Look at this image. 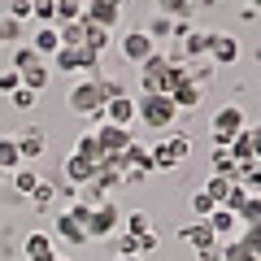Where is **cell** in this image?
Here are the masks:
<instances>
[{
	"label": "cell",
	"mask_w": 261,
	"mask_h": 261,
	"mask_svg": "<svg viewBox=\"0 0 261 261\" xmlns=\"http://www.w3.org/2000/svg\"><path fill=\"white\" fill-rule=\"evenodd\" d=\"M31 22L35 27H57V0H31Z\"/></svg>",
	"instance_id": "28"
},
{
	"label": "cell",
	"mask_w": 261,
	"mask_h": 261,
	"mask_svg": "<svg viewBox=\"0 0 261 261\" xmlns=\"http://www.w3.org/2000/svg\"><path fill=\"white\" fill-rule=\"evenodd\" d=\"M22 22H13L9 13H5V18H0V48H18V44H27V39H22Z\"/></svg>",
	"instance_id": "29"
},
{
	"label": "cell",
	"mask_w": 261,
	"mask_h": 261,
	"mask_svg": "<svg viewBox=\"0 0 261 261\" xmlns=\"http://www.w3.org/2000/svg\"><path fill=\"white\" fill-rule=\"evenodd\" d=\"M105 105L109 100L100 96V83H96V79H79V83L65 92V109L74 113V118H87L92 126L105 122Z\"/></svg>",
	"instance_id": "2"
},
{
	"label": "cell",
	"mask_w": 261,
	"mask_h": 261,
	"mask_svg": "<svg viewBox=\"0 0 261 261\" xmlns=\"http://www.w3.org/2000/svg\"><path fill=\"white\" fill-rule=\"evenodd\" d=\"M244 205H248V192H244V187L235 183V187H231V196H226V200H222V209H231V214H240Z\"/></svg>",
	"instance_id": "41"
},
{
	"label": "cell",
	"mask_w": 261,
	"mask_h": 261,
	"mask_svg": "<svg viewBox=\"0 0 261 261\" xmlns=\"http://www.w3.org/2000/svg\"><path fill=\"white\" fill-rule=\"evenodd\" d=\"M105 122L135 130V122H140V113H135V96L126 92V96H118V100H109V105H105Z\"/></svg>",
	"instance_id": "14"
},
{
	"label": "cell",
	"mask_w": 261,
	"mask_h": 261,
	"mask_svg": "<svg viewBox=\"0 0 261 261\" xmlns=\"http://www.w3.org/2000/svg\"><path fill=\"white\" fill-rule=\"evenodd\" d=\"M87 27V35H83V53H92V57H105L109 53V44H113V31H105V27H92V22H83Z\"/></svg>",
	"instance_id": "21"
},
{
	"label": "cell",
	"mask_w": 261,
	"mask_h": 261,
	"mask_svg": "<svg viewBox=\"0 0 261 261\" xmlns=\"http://www.w3.org/2000/svg\"><path fill=\"white\" fill-rule=\"evenodd\" d=\"M9 261H22V257H9Z\"/></svg>",
	"instance_id": "54"
},
{
	"label": "cell",
	"mask_w": 261,
	"mask_h": 261,
	"mask_svg": "<svg viewBox=\"0 0 261 261\" xmlns=\"http://www.w3.org/2000/svg\"><path fill=\"white\" fill-rule=\"evenodd\" d=\"M244 126H248V113H244V105H240V100L222 105V109L214 113V122H209V144H214V148H226V144H231Z\"/></svg>",
	"instance_id": "4"
},
{
	"label": "cell",
	"mask_w": 261,
	"mask_h": 261,
	"mask_svg": "<svg viewBox=\"0 0 261 261\" xmlns=\"http://www.w3.org/2000/svg\"><path fill=\"white\" fill-rule=\"evenodd\" d=\"M122 231V209L113 205V200H100V205L92 209V218H87V240H113V235Z\"/></svg>",
	"instance_id": "6"
},
{
	"label": "cell",
	"mask_w": 261,
	"mask_h": 261,
	"mask_svg": "<svg viewBox=\"0 0 261 261\" xmlns=\"http://www.w3.org/2000/svg\"><path fill=\"white\" fill-rule=\"evenodd\" d=\"M57 31H61V48H83V35H87L83 18H79V22H65V27H57Z\"/></svg>",
	"instance_id": "34"
},
{
	"label": "cell",
	"mask_w": 261,
	"mask_h": 261,
	"mask_svg": "<svg viewBox=\"0 0 261 261\" xmlns=\"http://www.w3.org/2000/svg\"><path fill=\"white\" fill-rule=\"evenodd\" d=\"M226 152H231V161L235 166H248V161H257V148H252V135H248V126L235 135L231 144H226Z\"/></svg>",
	"instance_id": "24"
},
{
	"label": "cell",
	"mask_w": 261,
	"mask_h": 261,
	"mask_svg": "<svg viewBox=\"0 0 261 261\" xmlns=\"http://www.w3.org/2000/svg\"><path fill=\"white\" fill-rule=\"evenodd\" d=\"M18 140V152H22V166H35V161H44V152H48V130L39 126V122H31V126H22V135H13Z\"/></svg>",
	"instance_id": "8"
},
{
	"label": "cell",
	"mask_w": 261,
	"mask_h": 261,
	"mask_svg": "<svg viewBox=\"0 0 261 261\" xmlns=\"http://www.w3.org/2000/svg\"><path fill=\"white\" fill-rule=\"evenodd\" d=\"M235 183H240V178H226V174H209V178H205V192L214 196V205H222L226 196H231V187H235Z\"/></svg>",
	"instance_id": "32"
},
{
	"label": "cell",
	"mask_w": 261,
	"mask_h": 261,
	"mask_svg": "<svg viewBox=\"0 0 261 261\" xmlns=\"http://www.w3.org/2000/svg\"><path fill=\"white\" fill-rule=\"evenodd\" d=\"M240 244H244V248H248V252H257V248H261V226H244Z\"/></svg>",
	"instance_id": "44"
},
{
	"label": "cell",
	"mask_w": 261,
	"mask_h": 261,
	"mask_svg": "<svg viewBox=\"0 0 261 261\" xmlns=\"http://www.w3.org/2000/svg\"><path fill=\"white\" fill-rule=\"evenodd\" d=\"M252 57H257V65H261V48H257V53H252Z\"/></svg>",
	"instance_id": "53"
},
{
	"label": "cell",
	"mask_w": 261,
	"mask_h": 261,
	"mask_svg": "<svg viewBox=\"0 0 261 261\" xmlns=\"http://www.w3.org/2000/svg\"><path fill=\"white\" fill-rule=\"evenodd\" d=\"M92 135H96V144L105 148V161H109V157H122V152H126V144L135 140V130L113 126V122H100V126H92Z\"/></svg>",
	"instance_id": "10"
},
{
	"label": "cell",
	"mask_w": 261,
	"mask_h": 261,
	"mask_svg": "<svg viewBox=\"0 0 261 261\" xmlns=\"http://www.w3.org/2000/svg\"><path fill=\"white\" fill-rule=\"evenodd\" d=\"M113 257H140V240L126 235V231H118L113 235Z\"/></svg>",
	"instance_id": "38"
},
{
	"label": "cell",
	"mask_w": 261,
	"mask_h": 261,
	"mask_svg": "<svg viewBox=\"0 0 261 261\" xmlns=\"http://www.w3.org/2000/svg\"><path fill=\"white\" fill-rule=\"evenodd\" d=\"M135 113H140V126H152V130H161V135L183 130V126H178V122H183V113H178V105L170 100L166 92L135 96Z\"/></svg>",
	"instance_id": "1"
},
{
	"label": "cell",
	"mask_w": 261,
	"mask_h": 261,
	"mask_svg": "<svg viewBox=\"0 0 261 261\" xmlns=\"http://www.w3.org/2000/svg\"><path fill=\"white\" fill-rule=\"evenodd\" d=\"M83 22L113 31V27L122 22V9H118V5H109V0H83Z\"/></svg>",
	"instance_id": "13"
},
{
	"label": "cell",
	"mask_w": 261,
	"mask_h": 261,
	"mask_svg": "<svg viewBox=\"0 0 261 261\" xmlns=\"http://www.w3.org/2000/svg\"><path fill=\"white\" fill-rule=\"evenodd\" d=\"M205 222L214 226V235H218L222 244H226V240H240V235H244V226H240V214H231V209H222V205H218L214 214L205 218Z\"/></svg>",
	"instance_id": "17"
},
{
	"label": "cell",
	"mask_w": 261,
	"mask_h": 261,
	"mask_svg": "<svg viewBox=\"0 0 261 261\" xmlns=\"http://www.w3.org/2000/svg\"><path fill=\"white\" fill-rule=\"evenodd\" d=\"M174 27H178L174 18H166V13H152V22H148L144 31L152 35V44H157V48H170V44H174Z\"/></svg>",
	"instance_id": "19"
},
{
	"label": "cell",
	"mask_w": 261,
	"mask_h": 261,
	"mask_svg": "<svg viewBox=\"0 0 261 261\" xmlns=\"http://www.w3.org/2000/svg\"><path fill=\"white\" fill-rule=\"evenodd\" d=\"M122 231H126V235H148L152 231V218L144 214V209H130V214H122Z\"/></svg>",
	"instance_id": "31"
},
{
	"label": "cell",
	"mask_w": 261,
	"mask_h": 261,
	"mask_svg": "<svg viewBox=\"0 0 261 261\" xmlns=\"http://www.w3.org/2000/svg\"><path fill=\"white\" fill-rule=\"evenodd\" d=\"M196 261H222V244H214V248H205V252H196Z\"/></svg>",
	"instance_id": "46"
},
{
	"label": "cell",
	"mask_w": 261,
	"mask_h": 261,
	"mask_svg": "<svg viewBox=\"0 0 261 261\" xmlns=\"http://www.w3.org/2000/svg\"><path fill=\"white\" fill-rule=\"evenodd\" d=\"M248 9H257V13H261V0H248Z\"/></svg>",
	"instance_id": "50"
},
{
	"label": "cell",
	"mask_w": 261,
	"mask_h": 261,
	"mask_svg": "<svg viewBox=\"0 0 261 261\" xmlns=\"http://www.w3.org/2000/svg\"><path fill=\"white\" fill-rule=\"evenodd\" d=\"M57 261H74V257H65V252H57Z\"/></svg>",
	"instance_id": "52"
},
{
	"label": "cell",
	"mask_w": 261,
	"mask_h": 261,
	"mask_svg": "<svg viewBox=\"0 0 261 261\" xmlns=\"http://www.w3.org/2000/svg\"><path fill=\"white\" fill-rule=\"evenodd\" d=\"M144 178H148V174H144V170H122V183H126V187H140Z\"/></svg>",
	"instance_id": "45"
},
{
	"label": "cell",
	"mask_w": 261,
	"mask_h": 261,
	"mask_svg": "<svg viewBox=\"0 0 261 261\" xmlns=\"http://www.w3.org/2000/svg\"><path fill=\"white\" fill-rule=\"evenodd\" d=\"M92 174H96V166L87 157H79V152H70V157L61 161V178L70 187H87V183H92Z\"/></svg>",
	"instance_id": "16"
},
{
	"label": "cell",
	"mask_w": 261,
	"mask_h": 261,
	"mask_svg": "<svg viewBox=\"0 0 261 261\" xmlns=\"http://www.w3.org/2000/svg\"><path fill=\"white\" fill-rule=\"evenodd\" d=\"M257 261H261V248H257Z\"/></svg>",
	"instance_id": "55"
},
{
	"label": "cell",
	"mask_w": 261,
	"mask_h": 261,
	"mask_svg": "<svg viewBox=\"0 0 261 261\" xmlns=\"http://www.w3.org/2000/svg\"><path fill=\"white\" fill-rule=\"evenodd\" d=\"M18 87H22V74H18V70H0V92L13 96Z\"/></svg>",
	"instance_id": "42"
},
{
	"label": "cell",
	"mask_w": 261,
	"mask_h": 261,
	"mask_svg": "<svg viewBox=\"0 0 261 261\" xmlns=\"http://www.w3.org/2000/svg\"><path fill=\"white\" fill-rule=\"evenodd\" d=\"M9 18L27 27V22H31V0H9Z\"/></svg>",
	"instance_id": "43"
},
{
	"label": "cell",
	"mask_w": 261,
	"mask_h": 261,
	"mask_svg": "<svg viewBox=\"0 0 261 261\" xmlns=\"http://www.w3.org/2000/svg\"><path fill=\"white\" fill-rule=\"evenodd\" d=\"M35 61H44V57H39V53H35L31 44H18V48L9 53V70H18V74L27 70V65H35Z\"/></svg>",
	"instance_id": "33"
},
{
	"label": "cell",
	"mask_w": 261,
	"mask_h": 261,
	"mask_svg": "<svg viewBox=\"0 0 261 261\" xmlns=\"http://www.w3.org/2000/svg\"><path fill=\"white\" fill-rule=\"evenodd\" d=\"M187 152H192V140H187V130H170V135L152 140V144H148L152 174H170V170H178V166L187 161Z\"/></svg>",
	"instance_id": "3"
},
{
	"label": "cell",
	"mask_w": 261,
	"mask_h": 261,
	"mask_svg": "<svg viewBox=\"0 0 261 261\" xmlns=\"http://www.w3.org/2000/svg\"><path fill=\"white\" fill-rule=\"evenodd\" d=\"M178 240L187 244V248H196V252H205V248H214V244H222L214 235V226L205 222V218H192L187 226H178Z\"/></svg>",
	"instance_id": "11"
},
{
	"label": "cell",
	"mask_w": 261,
	"mask_h": 261,
	"mask_svg": "<svg viewBox=\"0 0 261 261\" xmlns=\"http://www.w3.org/2000/svg\"><path fill=\"white\" fill-rule=\"evenodd\" d=\"M240 226H261V196H248V205L240 209Z\"/></svg>",
	"instance_id": "40"
},
{
	"label": "cell",
	"mask_w": 261,
	"mask_h": 261,
	"mask_svg": "<svg viewBox=\"0 0 261 261\" xmlns=\"http://www.w3.org/2000/svg\"><path fill=\"white\" fill-rule=\"evenodd\" d=\"M39 178H44V174H39L35 166H18V170L9 174V187H13L18 196H31V192L39 187Z\"/></svg>",
	"instance_id": "25"
},
{
	"label": "cell",
	"mask_w": 261,
	"mask_h": 261,
	"mask_svg": "<svg viewBox=\"0 0 261 261\" xmlns=\"http://www.w3.org/2000/svg\"><path fill=\"white\" fill-rule=\"evenodd\" d=\"M113 261H144V257H113Z\"/></svg>",
	"instance_id": "51"
},
{
	"label": "cell",
	"mask_w": 261,
	"mask_h": 261,
	"mask_svg": "<svg viewBox=\"0 0 261 261\" xmlns=\"http://www.w3.org/2000/svg\"><path fill=\"white\" fill-rule=\"evenodd\" d=\"M118 53H122V61H126V65L140 70V65L157 53V44H152V35H148L144 27H126V31L118 35Z\"/></svg>",
	"instance_id": "5"
},
{
	"label": "cell",
	"mask_w": 261,
	"mask_h": 261,
	"mask_svg": "<svg viewBox=\"0 0 261 261\" xmlns=\"http://www.w3.org/2000/svg\"><path fill=\"white\" fill-rule=\"evenodd\" d=\"M57 183H65L61 174L57 178H39V187L31 192V209H39V214H53V196H57Z\"/></svg>",
	"instance_id": "22"
},
{
	"label": "cell",
	"mask_w": 261,
	"mask_h": 261,
	"mask_svg": "<svg viewBox=\"0 0 261 261\" xmlns=\"http://www.w3.org/2000/svg\"><path fill=\"white\" fill-rule=\"evenodd\" d=\"M166 74H170V57L161 53H152L148 61L140 65V96H148V92H166Z\"/></svg>",
	"instance_id": "9"
},
{
	"label": "cell",
	"mask_w": 261,
	"mask_h": 261,
	"mask_svg": "<svg viewBox=\"0 0 261 261\" xmlns=\"http://www.w3.org/2000/svg\"><path fill=\"white\" fill-rule=\"evenodd\" d=\"M22 166V152H18V140L13 135H0V170L5 174H13V170Z\"/></svg>",
	"instance_id": "27"
},
{
	"label": "cell",
	"mask_w": 261,
	"mask_h": 261,
	"mask_svg": "<svg viewBox=\"0 0 261 261\" xmlns=\"http://www.w3.org/2000/svg\"><path fill=\"white\" fill-rule=\"evenodd\" d=\"M44 252H57L53 235H48V231H31L27 240H22V252H18V257H22V261H31V257H44Z\"/></svg>",
	"instance_id": "20"
},
{
	"label": "cell",
	"mask_w": 261,
	"mask_h": 261,
	"mask_svg": "<svg viewBox=\"0 0 261 261\" xmlns=\"http://www.w3.org/2000/svg\"><path fill=\"white\" fill-rule=\"evenodd\" d=\"M0 261H5V257H0Z\"/></svg>",
	"instance_id": "56"
},
{
	"label": "cell",
	"mask_w": 261,
	"mask_h": 261,
	"mask_svg": "<svg viewBox=\"0 0 261 261\" xmlns=\"http://www.w3.org/2000/svg\"><path fill=\"white\" fill-rule=\"evenodd\" d=\"M218 0H196V9H214Z\"/></svg>",
	"instance_id": "47"
},
{
	"label": "cell",
	"mask_w": 261,
	"mask_h": 261,
	"mask_svg": "<svg viewBox=\"0 0 261 261\" xmlns=\"http://www.w3.org/2000/svg\"><path fill=\"white\" fill-rule=\"evenodd\" d=\"M235 178H240V187H244L248 196H261V161H248V166H240V174H235Z\"/></svg>",
	"instance_id": "30"
},
{
	"label": "cell",
	"mask_w": 261,
	"mask_h": 261,
	"mask_svg": "<svg viewBox=\"0 0 261 261\" xmlns=\"http://www.w3.org/2000/svg\"><path fill=\"white\" fill-rule=\"evenodd\" d=\"M31 261H57V252H44V257H31Z\"/></svg>",
	"instance_id": "48"
},
{
	"label": "cell",
	"mask_w": 261,
	"mask_h": 261,
	"mask_svg": "<svg viewBox=\"0 0 261 261\" xmlns=\"http://www.w3.org/2000/svg\"><path fill=\"white\" fill-rule=\"evenodd\" d=\"M48 235L61 240L65 248H87V244H92V240H87V226L79 222L70 209H57V214H53V231H48Z\"/></svg>",
	"instance_id": "7"
},
{
	"label": "cell",
	"mask_w": 261,
	"mask_h": 261,
	"mask_svg": "<svg viewBox=\"0 0 261 261\" xmlns=\"http://www.w3.org/2000/svg\"><path fill=\"white\" fill-rule=\"evenodd\" d=\"M244 53L240 35H222V31H214V39H209V61L214 65H235Z\"/></svg>",
	"instance_id": "12"
},
{
	"label": "cell",
	"mask_w": 261,
	"mask_h": 261,
	"mask_svg": "<svg viewBox=\"0 0 261 261\" xmlns=\"http://www.w3.org/2000/svg\"><path fill=\"white\" fill-rule=\"evenodd\" d=\"M83 18V0H57V27Z\"/></svg>",
	"instance_id": "37"
},
{
	"label": "cell",
	"mask_w": 261,
	"mask_h": 261,
	"mask_svg": "<svg viewBox=\"0 0 261 261\" xmlns=\"http://www.w3.org/2000/svg\"><path fill=\"white\" fill-rule=\"evenodd\" d=\"M209 174H226V178H235V174H240V166L231 161V152H226V148H214V161H209Z\"/></svg>",
	"instance_id": "35"
},
{
	"label": "cell",
	"mask_w": 261,
	"mask_h": 261,
	"mask_svg": "<svg viewBox=\"0 0 261 261\" xmlns=\"http://www.w3.org/2000/svg\"><path fill=\"white\" fill-rule=\"evenodd\" d=\"M48 83H53V65L48 61H35V65L22 70V87H27V92H44Z\"/></svg>",
	"instance_id": "23"
},
{
	"label": "cell",
	"mask_w": 261,
	"mask_h": 261,
	"mask_svg": "<svg viewBox=\"0 0 261 261\" xmlns=\"http://www.w3.org/2000/svg\"><path fill=\"white\" fill-rule=\"evenodd\" d=\"M187 205H192V218H209V214H214V196H209L205 192V187H200V192H192V196H187Z\"/></svg>",
	"instance_id": "36"
},
{
	"label": "cell",
	"mask_w": 261,
	"mask_h": 261,
	"mask_svg": "<svg viewBox=\"0 0 261 261\" xmlns=\"http://www.w3.org/2000/svg\"><path fill=\"white\" fill-rule=\"evenodd\" d=\"M109 5H118V9H126V5H130V0H109Z\"/></svg>",
	"instance_id": "49"
},
{
	"label": "cell",
	"mask_w": 261,
	"mask_h": 261,
	"mask_svg": "<svg viewBox=\"0 0 261 261\" xmlns=\"http://www.w3.org/2000/svg\"><path fill=\"white\" fill-rule=\"evenodd\" d=\"M74 152H79V157H87V161H92L96 170L105 166V148H100V144H96V135H92V130H83V135H79V140H74Z\"/></svg>",
	"instance_id": "26"
},
{
	"label": "cell",
	"mask_w": 261,
	"mask_h": 261,
	"mask_svg": "<svg viewBox=\"0 0 261 261\" xmlns=\"http://www.w3.org/2000/svg\"><path fill=\"white\" fill-rule=\"evenodd\" d=\"M9 105H13L18 113H31V109L39 105V92H27V87H18V92L9 96Z\"/></svg>",
	"instance_id": "39"
},
{
	"label": "cell",
	"mask_w": 261,
	"mask_h": 261,
	"mask_svg": "<svg viewBox=\"0 0 261 261\" xmlns=\"http://www.w3.org/2000/svg\"><path fill=\"white\" fill-rule=\"evenodd\" d=\"M170 100L178 105V113H196L205 105V83H196V79H183V83L170 92Z\"/></svg>",
	"instance_id": "15"
},
{
	"label": "cell",
	"mask_w": 261,
	"mask_h": 261,
	"mask_svg": "<svg viewBox=\"0 0 261 261\" xmlns=\"http://www.w3.org/2000/svg\"><path fill=\"white\" fill-rule=\"evenodd\" d=\"M27 44L35 48V53L44 57V61H53V57H57V48H61V31H57V27H35Z\"/></svg>",
	"instance_id": "18"
}]
</instances>
